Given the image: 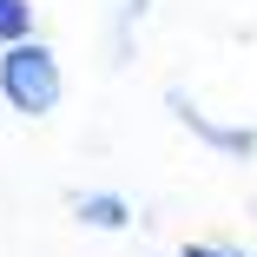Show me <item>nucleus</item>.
<instances>
[{
    "instance_id": "1",
    "label": "nucleus",
    "mask_w": 257,
    "mask_h": 257,
    "mask_svg": "<svg viewBox=\"0 0 257 257\" xmlns=\"http://www.w3.org/2000/svg\"><path fill=\"white\" fill-rule=\"evenodd\" d=\"M0 99H7L20 119H46V112H60V99H66V73H60V60H53V46H40V40L0 46Z\"/></svg>"
},
{
    "instance_id": "2",
    "label": "nucleus",
    "mask_w": 257,
    "mask_h": 257,
    "mask_svg": "<svg viewBox=\"0 0 257 257\" xmlns=\"http://www.w3.org/2000/svg\"><path fill=\"white\" fill-rule=\"evenodd\" d=\"M165 106H172V119H178L198 145H211L218 159H231V165H250V159H257V125H224V119H211L185 86H165Z\"/></svg>"
},
{
    "instance_id": "3",
    "label": "nucleus",
    "mask_w": 257,
    "mask_h": 257,
    "mask_svg": "<svg viewBox=\"0 0 257 257\" xmlns=\"http://www.w3.org/2000/svg\"><path fill=\"white\" fill-rule=\"evenodd\" d=\"M73 218L86 231H132L139 224V211H132L125 191H73Z\"/></svg>"
},
{
    "instance_id": "4",
    "label": "nucleus",
    "mask_w": 257,
    "mask_h": 257,
    "mask_svg": "<svg viewBox=\"0 0 257 257\" xmlns=\"http://www.w3.org/2000/svg\"><path fill=\"white\" fill-rule=\"evenodd\" d=\"M145 14H152V0H119V7H112V60L119 66L132 60V33H139Z\"/></svg>"
},
{
    "instance_id": "5",
    "label": "nucleus",
    "mask_w": 257,
    "mask_h": 257,
    "mask_svg": "<svg viewBox=\"0 0 257 257\" xmlns=\"http://www.w3.org/2000/svg\"><path fill=\"white\" fill-rule=\"evenodd\" d=\"M33 40V0H0V46Z\"/></svg>"
},
{
    "instance_id": "6",
    "label": "nucleus",
    "mask_w": 257,
    "mask_h": 257,
    "mask_svg": "<svg viewBox=\"0 0 257 257\" xmlns=\"http://www.w3.org/2000/svg\"><path fill=\"white\" fill-rule=\"evenodd\" d=\"M178 257H257V250H244V244H224V237H211V244H185Z\"/></svg>"
},
{
    "instance_id": "7",
    "label": "nucleus",
    "mask_w": 257,
    "mask_h": 257,
    "mask_svg": "<svg viewBox=\"0 0 257 257\" xmlns=\"http://www.w3.org/2000/svg\"><path fill=\"white\" fill-rule=\"evenodd\" d=\"M159 257H178V250H159Z\"/></svg>"
}]
</instances>
